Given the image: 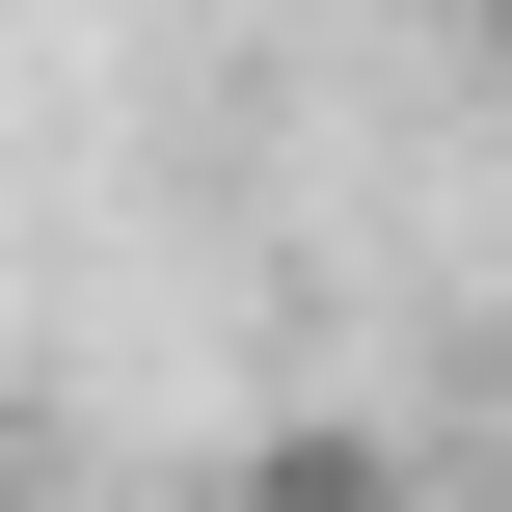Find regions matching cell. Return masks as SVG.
<instances>
[{
  "instance_id": "cell-1",
  "label": "cell",
  "mask_w": 512,
  "mask_h": 512,
  "mask_svg": "<svg viewBox=\"0 0 512 512\" xmlns=\"http://www.w3.org/2000/svg\"><path fill=\"white\" fill-rule=\"evenodd\" d=\"M216 512H405V459H378V432H243Z\"/></svg>"
},
{
  "instance_id": "cell-2",
  "label": "cell",
  "mask_w": 512,
  "mask_h": 512,
  "mask_svg": "<svg viewBox=\"0 0 512 512\" xmlns=\"http://www.w3.org/2000/svg\"><path fill=\"white\" fill-rule=\"evenodd\" d=\"M459 27H512V0H459Z\"/></svg>"
},
{
  "instance_id": "cell-3",
  "label": "cell",
  "mask_w": 512,
  "mask_h": 512,
  "mask_svg": "<svg viewBox=\"0 0 512 512\" xmlns=\"http://www.w3.org/2000/svg\"><path fill=\"white\" fill-rule=\"evenodd\" d=\"M0 512H27V486H0Z\"/></svg>"
}]
</instances>
